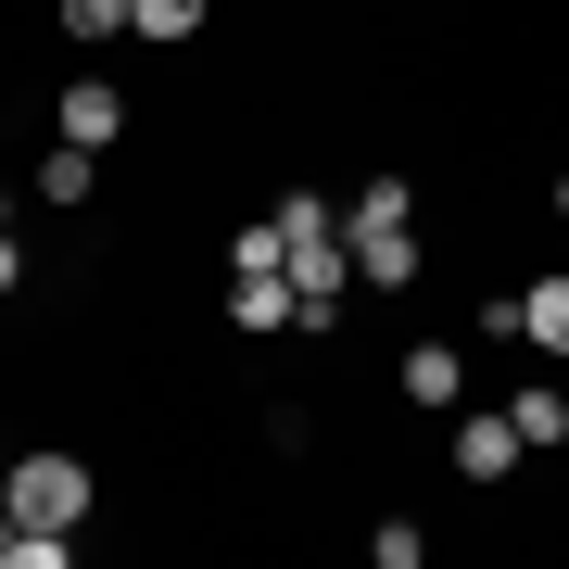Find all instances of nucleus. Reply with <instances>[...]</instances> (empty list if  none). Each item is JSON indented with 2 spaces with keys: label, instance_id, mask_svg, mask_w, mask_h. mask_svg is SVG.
<instances>
[{
  "label": "nucleus",
  "instance_id": "obj_1",
  "mask_svg": "<svg viewBox=\"0 0 569 569\" xmlns=\"http://www.w3.org/2000/svg\"><path fill=\"white\" fill-rule=\"evenodd\" d=\"M0 507H13L26 531H77L89 519V468L77 456H13L0 468Z\"/></svg>",
  "mask_w": 569,
  "mask_h": 569
},
{
  "label": "nucleus",
  "instance_id": "obj_2",
  "mask_svg": "<svg viewBox=\"0 0 569 569\" xmlns=\"http://www.w3.org/2000/svg\"><path fill=\"white\" fill-rule=\"evenodd\" d=\"M228 329H305V291H291L279 253H241V266H228Z\"/></svg>",
  "mask_w": 569,
  "mask_h": 569
},
{
  "label": "nucleus",
  "instance_id": "obj_3",
  "mask_svg": "<svg viewBox=\"0 0 569 569\" xmlns=\"http://www.w3.org/2000/svg\"><path fill=\"white\" fill-rule=\"evenodd\" d=\"M531 443H519V418H456V481H507Z\"/></svg>",
  "mask_w": 569,
  "mask_h": 569
},
{
  "label": "nucleus",
  "instance_id": "obj_4",
  "mask_svg": "<svg viewBox=\"0 0 569 569\" xmlns=\"http://www.w3.org/2000/svg\"><path fill=\"white\" fill-rule=\"evenodd\" d=\"M355 266H367V291H406L418 279V228H342Z\"/></svg>",
  "mask_w": 569,
  "mask_h": 569
},
{
  "label": "nucleus",
  "instance_id": "obj_5",
  "mask_svg": "<svg viewBox=\"0 0 569 569\" xmlns=\"http://www.w3.org/2000/svg\"><path fill=\"white\" fill-rule=\"evenodd\" d=\"M114 127H127V89H102V77H77V89H63V140H77V152H102Z\"/></svg>",
  "mask_w": 569,
  "mask_h": 569
},
{
  "label": "nucleus",
  "instance_id": "obj_6",
  "mask_svg": "<svg viewBox=\"0 0 569 569\" xmlns=\"http://www.w3.org/2000/svg\"><path fill=\"white\" fill-rule=\"evenodd\" d=\"M519 342L531 355H569V279H531L519 291Z\"/></svg>",
  "mask_w": 569,
  "mask_h": 569
},
{
  "label": "nucleus",
  "instance_id": "obj_7",
  "mask_svg": "<svg viewBox=\"0 0 569 569\" xmlns=\"http://www.w3.org/2000/svg\"><path fill=\"white\" fill-rule=\"evenodd\" d=\"M456 392H468L456 342H418V355H406V406H456Z\"/></svg>",
  "mask_w": 569,
  "mask_h": 569
},
{
  "label": "nucleus",
  "instance_id": "obj_8",
  "mask_svg": "<svg viewBox=\"0 0 569 569\" xmlns=\"http://www.w3.org/2000/svg\"><path fill=\"white\" fill-rule=\"evenodd\" d=\"M507 418H519V443H531V456H557V443H569V392H545V380H531Z\"/></svg>",
  "mask_w": 569,
  "mask_h": 569
},
{
  "label": "nucleus",
  "instance_id": "obj_9",
  "mask_svg": "<svg viewBox=\"0 0 569 569\" xmlns=\"http://www.w3.org/2000/svg\"><path fill=\"white\" fill-rule=\"evenodd\" d=\"M63 39L102 51V39H140V26H127V0H63Z\"/></svg>",
  "mask_w": 569,
  "mask_h": 569
},
{
  "label": "nucleus",
  "instance_id": "obj_10",
  "mask_svg": "<svg viewBox=\"0 0 569 569\" xmlns=\"http://www.w3.org/2000/svg\"><path fill=\"white\" fill-rule=\"evenodd\" d=\"M39 190H51L63 216H77V203H89V152H77V140H51V164H39Z\"/></svg>",
  "mask_w": 569,
  "mask_h": 569
},
{
  "label": "nucleus",
  "instance_id": "obj_11",
  "mask_svg": "<svg viewBox=\"0 0 569 569\" xmlns=\"http://www.w3.org/2000/svg\"><path fill=\"white\" fill-rule=\"evenodd\" d=\"M406 216H418V190H406V178H367V203H355L342 228H406Z\"/></svg>",
  "mask_w": 569,
  "mask_h": 569
},
{
  "label": "nucleus",
  "instance_id": "obj_12",
  "mask_svg": "<svg viewBox=\"0 0 569 569\" xmlns=\"http://www.w3.org/2000/svg\"><path fill=\"white\" fill-rule=\"evenodd\" d=\"M127 26H140V39H190V26H203V0H127Z\"/></svg>",
  "mask_w": 569,
  "mask_h": 569
},
{
  "label": "nucleus",
  "instance_id": "obj_13",
  "mask_svg": "<svg viewBox=\"0 0 569 569\" xmlns=\"http://www.w3.org/2000/svg\"><path fill=\"white\" fill-rule=\"evenodd\" d=\"M367 557H380V569H418L430 531H418V519H380V531H367Z\"/></svg>",
  "mask_w": 569,
  "mask_h": 569
},
{
  "label": "nucleus",
  "instance_id": "obj_14",
  "mask_svg": "<svg viewBox=\"0 0 569 569\" xmlns=\"http://www.w3.org/2000/svg\"><path fill=\"white\" fill-rule=\"evenodd\" d=\"M0 291H26V253H13V228H0Z\"/></svg>",
  "mask_w": 569,
  "mask_h": 569
},
{
  "label": "nucleus",
  "instance_id": "obj_15",
  "mask_svg": "<svg viewBox=\"0 0 569 569\" xmlns=\"http://www.w3.org/2000/svg\"><path fill=\"white\" fill-rule=\"evenodd\" d=\"M0 545H13V507H0Z\"/></svg>",
  "mask_w": 569,
  "mask_h": 569
},
{
  "label": "nucleus",
  "instance_id": "obj_16",
  "mask_svg": "<svg viewBox=\"0 0 569 569\" xmlns=\"http://www.w3.org/2000/svg\"><path fill=\"white\" fill-rule=\"evenodd\" d=\"M557 216H569V178H557Z\"/></svg>",
  "mask_w": 569,
  "mask_h": 569
},
{
  "label": "nucleus",
  "instance_id": "obj_17",
  "mask_svg": "<svg viewBox=\"0 0 569 569\" xmlns=\"http://www.w3.org/2000/svg\"><path fill=\"white\" fill-rule=\"evenodd\" d=\"M0 216H13V190H0Z\"/></svg>",
  "mask_w": 569,
  "mask_h": 569
}]
</instances>
